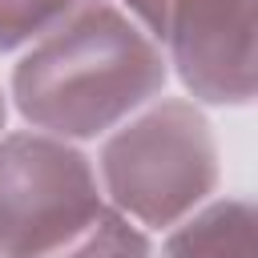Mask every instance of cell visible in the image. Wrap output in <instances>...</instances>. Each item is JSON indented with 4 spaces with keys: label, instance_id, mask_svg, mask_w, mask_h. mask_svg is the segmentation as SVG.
I'll return each instance as SVG.
<instances>
[{
    "label": "cell",
    "instance_id": "ba28073f",
    "mask_svg": "<svg viewBox=\"0 0 258 258\" xmlns=\"http://www.w3.org/2000/svg\"><path fill=\"white\" fill-rule=\"evenodd\" d=\"M4 121H8V101H4V89H0V133H4Z\"/></svg>",
    "mask_w": 258,
    "mask_h": 258
},
{
    "label": "cell",
    "instance_id": "277c9868",
    "mask_svg": "<svg viewBox=\"0 0 258 258\" xmlns=\"http://www.w3.org/2000/svg\"><path fill=\"white\" fill-rule=\"evenodd\" d=\"M125 8L169 48L165 64L198 101H254V0H125Z\"/></svg>",
    "mask_w": 258,
    "mask_h": 258
},
{
    "label": "cell",
    "instance_id": "8992f818",
    "mask_svg": "<svg viewBox=\"0 0 258 258\" xmlns=\"http://www.w3.org/2000/svg\"><path fill=\"white\" fill-rule=\"evenodd\" d=\"M40 258H153V242L141 226L105 206L89 226H81L73 238H64Z\"/></svg>",
    "mask_w": 258,
    "mask_h": 258
},
{
    "label": "cell",
    "instance_id": "3957f363",
    "mask_svg": "<svg viewBox=\"0 0 258 258\" xmlns=\"http://www.w3.org/2000/svg\"><path fill=\"white\" fill-rule=\"evenodd\" d=\"M105 210L93 161L48 133L0 137V258H40Z\"/></svg>",
    "mask_w": 258,
    "mask_h": 258
},
{
    "label": "cell",
    "instance_id": "6da1fadb",
    "mask_svg": "<svg viewBox=\"0 0 258 258\" xmlns=\"http://www.w3.org/2000/svg\"><path fill=\"white\" fill-rule=\"evenodd\" d=\"M165 52L113 4H93L40 36L12 69L20 117L60 141L121 125L165 89Z\"/></svg>",
    "mask_w": 258,
    "mask_h": 258
},
{
    "label": "cell",
    "instance_id": "7a4b0ae2",
    "mask_svg": "<svg viewBox=\"0 0 258 258\" xmlns=\"http://www.w3.org/2000/svg\"><path fill=\"white\" fill-rule=\"evenodd\" d=\"M97 169L117 214L169 230L218 189L214 129L194 101L165 97L105 137Z\"/></svg>",
    "mask_w": 258,
    "mask_h": 258
},
{
    "label": "cell",
    "instance_id": "52a82bcc",
    "mask_svg": "<svg viewBox=\"0 0 258 258\" xmlns=\"http://www.w3.org/2000/svg\"><path fill=\"white\" fill-rule=\"evenodd\" d=\"M105 4V0H0V52L20 44H36L77 12Z\"/></svg>",
    "mask_w": 258,
    "mask_h": 258
},
{
    "label": "cell",
    "instance_id": "5b68a950",
    "mask_svg": "<svg viewBox=\"0 0 258 258\" xmlns=\"http://www.w3.org/2000/svg\"><path fill=\"white\" fill-rule=\"evenodd\" d=\"M165 258H254V206L226 198L189 214L173 226Z\"/></svg>",
    "mask_w": 258,
    "mask_h": 258
}]
</instances>
